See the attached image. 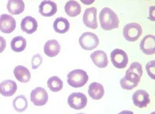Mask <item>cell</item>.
I'll list each match as a JSON object with an SVG mask.
<instances>
[{
    "label": "cell",
    "instance_id": "603a6c76",
    "mask_svg": "<svg viewBox=\"0 0 155 114\" xmlns=\"http://www.w3.org/2000/svg\"><path fill=\"white\" fill-rule=\"evenodd\" d=\"M27 42L24 37L18 36L12 39L11 42V47L12 50L16 53H20L26 48Z\"/></svg>",
    "mask_w": 155,
    "mask_h": 114
},
{
    "label": "cell",
    "instance_id": "ffe728a7",
    "mask_svg": "<svg viewBox=\"0 0 155 114\" xmlns=\"http://www.w3.org/2000/svg\"><path fill=\"white\" fill-rule=\"evenodd\" d=\"M7 9L10 14L18 15L24 12L25 5L21 0H9L7 4Z\"/></svg>",
    "mask_w": 155,
    "mask_h": 114
},
{
    "label": "cell",
    "instance_id": "ac0fdd59",
    "mask_svg": "<svg viewBox=\"0 0 155 114\" xmlns=\"http://www.w3.org/2000/svg\"><path fill=\"white\" fill-rule=\"evenodd\" d=\"M16 79L21 83H28L30 81L31 75L29 69L22 66H18L14 69Z\"/></svg>",
    "mask_w": 155,
    "mask_h": 114
},
{
    "label": "cell",
    "instance_id": "f546056e",
    "mask_svg": "<svg viewBox=\"0 0 155 114\" xmlns=\"http://www.w3.org/2000/svg\"><path fill=\"white\" fill-rule=\"evenodd\" d=\"M76 114H84V113H76Z\"/></svg>",
    "mask_w": 155,
    "mask_h": 114
},
{
    "label": "cell",
    "instance_id": "d6986e66",
    "mask_svg": "<svg viewBox=\"0 0 155 114\" xmlns=\"http://www.w3.org/2000/svg\"><path fill=\"white\" fill-rule=\"evenodd\" d=\"M88 94L92 99L94 100H99L104 94V87L99 83H92L89 86Z\"/></svg>",
    "mask_w": 155,
    "mask_h": 114
},
{
    "label": "cell",
    "instance_id": "8992f818",
    "mask_svg": "<svg viewBox=\"0 0 155 114\" xmlns=\"http://www.w3.org/2000/svg\"><path fill=\"white\" fill-rule=\"evenodd\" d=\"M110 58L113 65L117 69H124L128 64V56L122 49H114L110 54Z\"/></svg>",
    "mask_w": 155,
    "mask_h": 114
},
{
    "label": "cell",
    "instance_id": "9a60e30c",
    "mask_svg": "<svg viewBox=\"0 0 155 114\" xmlns=\"http://www.w3.org/2000/svg\"><path fill=\"white\" fill-rule=\"evenodd\" d=\"M38 23L35 18L31 16H26L22 19L21 23V30L28 34H32L36 32Z\"/></svg>",
    "mask_w": 155,
    "mask_h": 114
},
{
    "label": "cell",
    "instance_id": "3957f363",
    "mask_svg": "<svg viewBox=\"0 0 155 114\" xmlns=\"http://www.w3.org/2000/svg\"><path fill=\"white\" fill-rule=\"evenodd\" d=\"M87 73L81 69H76L70 72L67 75L68 83L72 87L80 88L83 86L88 81Z\"/></svg>",
    "mask_w": 155,
    "mask_h": 114
},
{
    "label": "cell",
    "instance_id": "277c9868",
    "mask_svg": "<svg viewBox=\"0 0 155 114\" xmlns=\"http://www.w3.org/2000/svg\"><path fill=\"white\" fill-rule=\"evenodd\" d=\"M141 25L137 23H130L127 24L123 30V35L126 40L134 42L137 41L142 33Z\"/></svg>",
    "mask_w": 155,
    "mask_h": 114
},
{
    "label": "cell",
    "instance_id": "7a4b0ae2",
    "mask_svg": "<svg viewBox=\"0 0 155 114\" xmlns=\"http://www.w3.org/2000/svg\"><path fill=\"white\" fill-rule=\"evenodd\" d=\"M99 18L103 30H111L119 27V19L117 15L109 8H104L101 10Z\"/></svg>",
    "mask_w": 155,
    "mask_h": 114
},
{
    "label": "cell",
    "instance_id": "f1b7e54d",
    "mask_svg": "<svg viewBox=\"0 0 155 114\" xmlns=\"http://www.w3.org/2000/svg\"><path fill=\"white\" fill-rule=\"evenodd\" d=\"M118 114H134V112L130 110H124Z\"/></svg>",
    "mask_w": 155,
    "mask_h": 114
},
{
    "label": "cell",
    "instance_id": "cb8c5ba5",
    "mask_svg": "<svg viewBox=\"0 0 155 114\" xmlns=\"http://www.w3.org/2000/svg\"><path fill=\"white\" fill-rule=\"evenodd\" d=\"M15 109L18 112H22L27 109L28 107V101L24 95L17 96L12 102Z\"/></svg>",
    "mask_w": 155,
    "mask_h": 114
},
{
    "label": "cell",
    "instance_id": "7402d4cb",
    "mask_svg": "<svg viewBox=\"0 0 155 114\" xmlns=\"http://www.w3.org/2000/svg\"><path fill=\"white\" fill-rule=\"evenodd\" d=\"M64 11L67 15L70 17L78 16L81 12L80 5L76 1H69L64 6Z\"/></svg>",
    "mask_w": 155,
    "mask_h": 114
},
{
    "label": "cell",
    "instance_id": "30bf717a",
    "mask_svg": "<svg viewBox=\"0 0 155 114\" xmlns=\"http://www.w3.org/2000/svg\"><path fill=\"white\" fill-rule=\"evenodd\" d=\"M97 9L94 7L87 8L85 10L83 14V23L86 27L92 29H96L97 28Z\"/></svg>",
    "mask_w": 155,
    "mask_h": 114
},
{
    "label": "cell",
    "instance_id": "ba28073f",
    "mask_svg": "<svg viewBox=\"0 0 155 114\" xmlns=\"http://www.w3.org/2000/svg\"><path fill=\"white\" fill-rule=\"evenodd\" d=\"M48 99V93L42 87H37L31 93V102L36 106H44L47 104Z\"/></svg>",
    "mask_w": 155,
    "mask_h": 114
},
{
    "label": "cell",
    "instance_id": "d4e9b609",
    "mask_svg": "<svg viewBox=\"0 0 155 114\" xmlns=\"http://www.w3.org/2000/svg\"><path fill=\"white\" fill-rule=\"evenodd\" d=\"M47 86L53 92H58L63 89V83L57 76H54L47 81Z\"/></svg>",
    "mask_w": 155,
    "mask_h": 114
},
{
    "label": "cell",
    "instance_id": "e0dca14e",
    "mask_svg": "<svg viewBox=\"0 0 155 114\" xmlns=\"http://www.w3.org/2000/svg\"><path fill=\"white\" fill-rule=\"evenodd\" d=\"M60 45L55 40L47 41L44 47V51L48 57H53L58 54L60 51Z\"/></svg>",
    "mask_w": 155,
    "mask_h": 114
},
{
    "label": "cell",
    "instance_id": "44dd1931",
    "mask_svg": "<svg viewBox=\"0 0 155 114\" xmlns=\"http://www.w3.org/2000/svg\"><path fill=\"white\" fill-rule=\"evenodd\" d=\"M70 27V24L67 19L64 17H58L54 22V29L57 33L63 34L67 33Z\"/></svg>",
    "mask_w": 155,
    "mask_h": 114
},
{
    "label": "cell",
    "instance_id": "7c38bea8",
    "mask_svg": "<svg viewBox=\"0 0 155 114\" xmlns=\"http://www.w3.org/2000/svg\"><path fill=\"white\" fill-rule=\"evenodd\" d=\"M134 105L140 108H144L150 103L149 94L145 90H139L135 92L132 96Z\"/></svg>",
    "mask_w": 155,
    "mask_h": 114
},
{
    "label": "cell",
    "instance_id": "4dcf8cb0",
    "mask_svg": "<svg viewBox=\"0 0 155 114\" xmlns=\"http://www.w3.org/2000/svg\"><path fill=\"white\" fill-rule=\"evenodd\" d=\"M154 113H155V112H152V113H151V114H154Z\"/></svg>",
    "mask_w": 155,
    "mask_h": 114
},
{
    "label": "cell",
    "instance_id": "484cf974",
    "mask_svg": "<svg viewBox=\"0 0 155 114\" xmlns=\"http://www.w3.org/2000/svg\"><path fill=\"white\" fill-rule=\"evenodd\" d=\"M154 69H155V60H151L147 63L146 66V69L147 72L150 77L154 80L155 79V72H154Z\"/></svg>",
    "mask_w": 155,
    "mask_h": 114
},
{
    "label": "cell",
    "instance_id": "5b68a950",
    "mask_svg": "<svg viewBox=\"0 0 155 114\" xmlns=\"http://www.w3.org/2000/svg\"><path fill=\"white\" fill-rule=\"evenodd\" d=\"M79 43L83 49L91 51L98 46L99 40L96 34L91 32H85L80 36Z\"/></svg>",
    "mask_w": 155,
    "mask_h": 114
},
{
    "label": "cell",
    "instance_id": "5bb4252c",
    "mask_svg": "<svg viewBox=\"0 0 155 114\" xmlns=\"http://www.w3.org/2000/svg\"><path fill=\"white\" fill-rule=\"evenodd\" d=\"M40 14L44 17H51L57 12V4L51 1H43L39 7Z\"/></svg>",
    "mask_w": 155,
    "mask_h": 114
},
{
    "label": "cell",
    "instance_id": "52a82bcc",
    "mask_svg": "<svg viewBox=\"0 0 155 114\" xmlns=\"http://www.w3.org/2000/svg\"><path fill=\"white\" fill-rule=\"evenodd\" d=\"M87 103V99L82 93H73L68 98V104L71 108L75 110L84 109Z\"/></svg>",
    "mask_w": 155,
    "mask_h": 114
},
{
    "label": "cell",
    "instance_id": "2e32d148",
    "mask_svg": "<svg viewBox=\"0 0 155 114\" xmlns=\"http://www.w3.org/2000/svg\"><path fill=\"white\" fill-rule=\"evenodd\" d=\"M91 58L94 64L99 68H106L108 66L107 54L103 51H96L91 54Z\"/></svg>",
    "mask_w": 155,
    "mask_h": 114
},
{
    "label": "cell",
    "instance_id": "83f0119b",
    "mask_svg": "<svg viewBox=\"0 0 155 114\" xmlns=\"http://www.w3.org/2000/svg\"><path fill=\"white\" fill-rule=\"evenodd\" d=\"M6 46V42L3 37L0 36V53L4 51Z\"/></svg>",
    "mask_w": 155,
    "mask_h": 114
},
{
    "label": "cell",
    "instance_id": "6da1fadb",
    "mask_svg": "<svg viewBox=\"0 0 155 114\" xmlns=\"http://www.w3.org/2000/svg\"><path fill=\"white\" fill-rule=\"evenodd\" d=\"M143 75L142 66L139 62H133L120 82L121 87L126 90H132L137 87Z\"/></svg>",
    "mask_w": 155,
    "mask_h": 114
},
{
    "label": "cell",
    "instance_id": "4316f807",
    "mask_svg": "<svg viewBox=\"0 0 155 114\" xmlns=\"http://www.w3.org/2000/svg\"><path fill=\"white\" fill-rule=\"evenodd\" d=\"M42 63V57L41 54H37L32 58V67L33 69H37Z\"/></svg>",
    "mask_w": 155,
    "mask_h": 114
},
{
    "label": "cell",
    "instance_id": "4fadbf2b",
    "mask_svg": "<svg viewBox=\"0 0 155 114\" xmlns=\"http://www.w3.org/2000/svg\"><path fill=\"white\" fill-rule=\"evenodd\" d=\"M17 84L11 80H6L0 83V94L5 97L13 96L17 90Z\"/></svg>",
    "mask_w": 155,
    "mask_h": 114
},
{
    "label": "cell",
    "instance_id": "9c48e42d",
    "mask_svg": "<svg viewBox=\"0 0 155 114\" xmlns=\"http://www.w3.org/2000/svg\"><path fill=\"white\" fill-rule=\"evenodd\" d=\"M16 27V22L14 17L6 14L0 16V31L4 33H11Z\"/></svg>",
    "mask_w": 155,
    "mask_h": 114
},
{
    "label": "cell",
    "instance_id": "8fae6325",
    "mask_svg": "<svg viewBox=\"0 0 155 114\" xmlns=\"http://www.w3.org/2000/svg\"><path fill=\"white\" fill-rule=\"evenodd\" d=\"M155 37L153 35H147L142 39L140 48L141 51L147 55H152L155 53Z\"/></svg>",
    "mask_w": 155,
    "mask_h": 114
}]
</instances>
